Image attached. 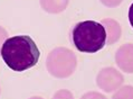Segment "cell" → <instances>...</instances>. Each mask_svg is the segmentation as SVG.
Wrapping results in <instances>:
<instances>
[{"mask_svg": "<svg viewBox=\"0 0 133 99\" xmlns=\"http://www.w3.org/2000/svg\"><path fill=\"white\" fill-rule=\"evenodd\" d=\"M77 65L76 55L66 47H56L50 51L46 60L47 70L53 77L65 79L73 74Z\"/></svg>", "mask_w": 133, "mask_h": 99, "instance_id": "obj_3", "label": "cell"}, {"mask_svg": "<svg viewBox=\"0 0 133 99\" xmlns=\"http://www.w3.org/2000/svg\"><path fill=\"white\" fill-rule=\"evenodd\" d=\"M51 99H74L72 92L67 89H62L58 90L56 94L53 96Z\"/></svg>", "mask_w": 133, "mask_h": 99, "instance_id": "obj_9", "label": "cell"}, {"mask_svg": "<svg viewBox=\"0 0 133 99\" xmlns=\"http://www.w3.org/2000/svg\"><path fill=\"white\" fill-rule=\"evenodd\" d=\"M72 41L76 50L84 53H96L106 44V32L101 23L84 20L72 31Z\"/></svg>", "mask_w": 133, "mask_h": 99, "instance_id": "obj_2", "label": "cell"}, {"mask_svg": "<svg viewBox=\"0 0 133 99\" xmlns=\"http://www.w3.org/2000/svg\"><path fill=\"white\" fill-rule=\"evenodd\" d=\"M123 81L124 78L122 73L111 67L102 69L96 77V83L98 88L105 92H112V91L119 89Z\"/></svg>", "mask_w": 133, "mask_h": 99, "instance_id": "obj_4", "label": "cell"}, {"mask_svg": "<svg viewBox=\"0 0 133 99\" xmlns=\"http://www.w3.org/2000/svg\"><path fill=\"white\" fill-rule=\"evenodd\" d=\"M7 36H8V34H7V31L3 27L0 26V51H1L2 44L5 43V41L7 39Z\"/></svg>", "mask_w": 133, "mask_h": 99, "instance_id": "obj_12", "label": "cell"}, {"mask_svg": "<svg viewBox=\"0 0 133 99\" xmlns=\"http://www.w3.org/2000/svg\"><path fill=\"white\" fill-rule=\"evenodd\" d=\"M69 0H39L40 7L48 14H59L67 8Z\"/></svg>", "mask_w": 133, "mask_h": 99, "instance_id": "obj_7", "label": "cell"}, {"mask_svg": "<svg viewBox=\"0 0 133 99\" xmlns=\"http://www.w3.org/2000/svg\"><path fill=\"white\" fill-rule=\"evenodd\" d=\"M101 24L104 26L105 32H106V43L109 45H112V44L116 43L121 37V33L122 29L120 24L117 23L115 19H112V18H104Z\"/></svg>", "mask_w": 133, "mask_h": 99, "instance_id": "obj_6", "label": "cell"}, {"mask_svg": "<svg viewBox=\"0 0 133 99\" xmlns=\"http://www.w3.org/2000/svg\"><path fill=\"white\" fill-rule=\"evenodd\" d=\"M115 62L122 71L133 73V44H123L115 53Z\"/></svg>", "mask_w": 133, "mask_h": 99, "instance_id": "obj_5", "label": "cell"}, {"mask_svg": "<svg viewBox=\"0 0 133 99\" xmlns=\"http://www.w3.org/2000/svg\"><path fill=\"white\" fill-rule=\"evenodd\" d=\"M129 21H130L131 26L133 28V2H132V5L130 6V9H129Z\"/></svg>", "mask_w": 133, "mask_h": 99, "instance_id": "obj_13", "label": "cell"}, {"mask_svg": "<svg viewBox=\"0 0 133 99\" xmlns=\"http://www.w3.org/2000/svg\"><path fill=\"white\" fill-rule=\"evenodd\" d=\"M103 5L109 7V8H115V7L120 6L123 0H99Z\"/></svg>", "mask_w": 133, "mask_h": 99, "instance_id": "obj_11", "label": "cell"}, {"mask_svg": "<svg viewBox=\"0 0 133 99\" xmlns=\"http://www.w3.org/2000/svg\"><path fill=\"white\" fill-rule=\"evenodd\" d=\"M81 99H106V97L96 91H90V92L85 94Z\"/></svg>", "mask_w": 133, "mask_h": 99, "instance_id": "obj_10", "label": "cell"}, {"mask_svg": "<svg viewBox=\"0 0 133 99\" xmlns=\"http://www.w3.org/2000/svg\"><path fill=\"white\" fill-rule=\"evenodd\" d=\"M7 67L12 71L23 72L38 63L40 52L30 36L18 35L7 38L0 51Z\"/></svg>", "mask_w": 133, "mask_h": 99, "instance_id": "obj_1", "label": "cell"}, {"mask_svg": "<svg viewBox=\"0 0 133 99\" xmlns=\"http://www.w3.org/2000/svg\"><path fill=\"white\" fill-rule=\"evenodd\" d=\"M112 99H133V87L123 86L113 95Z\"/></svg>", "mask_w": 133, "mask_h": 99, "instance_id": "obj_8", "label": "cell"}, {"mask_svg": "<svg viewBox=\"0 0 133 99\" xmlns=\"http://www.w3.org/2000/svg\"><path fill=\"white\" fill-rule=\"evenodd\" d=\"M29 99H44V98L38 97V96H35V97H31V98H29Z\"/></svg>", "mask_w": 133, "mask_h": 99, "instance_id": "obj_14", "label": "cell"}]
</instances>
